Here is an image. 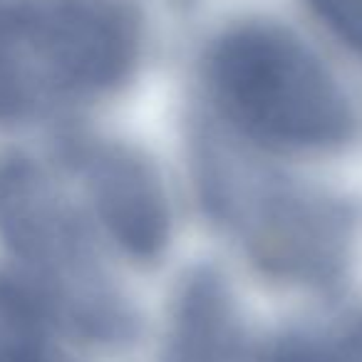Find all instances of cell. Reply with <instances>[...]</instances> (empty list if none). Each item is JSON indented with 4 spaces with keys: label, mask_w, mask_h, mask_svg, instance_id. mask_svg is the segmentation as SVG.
<instances>
[{
    "label": "cell",
    "mask_w": 362,
    "mask_h": 362,
    "mask_svg": "<svg viewBox=\"0 0 362 362\" xmlns=\"http://www.w3.org/2000/svg\"><path fill=\"white\" fill-rule=\"evenodd\" d=\"M218 102L248 134L288 149H332L350 136L347 97L320 57L271 23L226 30L209 52Z\"/></svg>",
    "instance_id": "obj_1"
},
{
    "label": "cell",
    "mask_w": 362,
    "mask_h": 362,
    "mask_svg": "<svg viewBox=\"0 0 362 362\" xmlns=\"http://www.w3.org/2000/svg\"><path fill=\"white\" fill-rule=\"evenodd\" d=\"M6 223L18 251L37 268L57 305L100 340L129 335V313L102 271L75 214L40 179L16 171L6 184Z\"/></svg>",
    "instance_id": "obj_2"
},
{
    "label": "cell",
    "mask_w": 362,
    "mask_h": 362,
    "mask_svg": "<svg viewBox=\"0 0 362 362\" xmlns=\"http://www.w3.org/2000/svg\"><path fill=\"white\" fill-rule=\"evenodd\" d=\"M47 100L122 85L139 60V23L119 0H11Z\"/></svg>",
    "instance_id": "obj_3"
},
{
    "label": "cell",
    "mask_w": 362,
    "mask_h": 362,
    "mask_svg": "<svg viewBox=\"0 0 362 362\" xmlns=\"http://www.w3.org/2000/svg\"><path fill=\"white\" fill-rule=\"evenodd\" d=\"M211 179V176H209ZM211 197L241 228L251 253L271 271L296 278L327 276L340 263L345 221L325 199L271 184V179L231 181L214 174Z\"/></svg>",
    "instance_id": "obj_4"
},
{
    "label": "cell",
    "mask_w": 362,
    "mask_h": 362,
    "mask_svg": "<svg viewBox=\"0 0 362 362\" xmlns=\"http://www.w3.org/2000/svg\"><path fill=\"white\" fill-rule=\"evenodd\" d=\"M95 206L112 236L136 258H151L169 236V209L154 171L122 149L85 159Z\"/></svg>",
    "instance_id": "obj_5"
},
{
    "label": "cell",
    "mask_w": 362,
    "mask_h": 362,
    "mask_svg": "<svg viewBox=\"0 0 362 362\" xmlns=\"http://www.w3.org/2000/svg\"><path fill=\"white\" fill-rule=\"evenodd\" d=\"M166 362H236L231 305L216 278H194L184 291Z\"/></svg>",
    "instance_id": "obj_6"
},
{
    "label": "cell",
    "mask_w": 362,
    "mask_h": 362,
    "mask_svg": "<svg viewBox=\"0 0 362 362\" xmlns=\"http://www.w3.org/2000/svg\"><path fill=\"white\" fill-rule=\"evenodd\" d=\"M47 100L23 45L11 0H0V119H21Z\"/></svg>",
    "instance_id": "obj_7"
},
{
    "label": "cell",
    "mask_w": 362,
    "mask_h": 362,
    "mask_svg": "<svg viewBox=\"0 0 362 362\" xmlns=\"http://www.w3.org/2000/svg\"><path fill=\"white\" fill-rule=\"evenodd\" d=\"M42 360V322L30 298L0 281V362Z\"/></svg>",
    "instance_id": "obj_8"
},
{
    "label": "cell",
    "mask_w": 362,
    "mask_h": 362,
    "mask_svg": "<svg viewBox=\"0 0 362 362\" xmlns=\"http://www.w3.org/2000/svg\"><path fill=\"white\" fill-rule=\"evenodd\" d=\"M310 8L327 23L347 45L362 50V0H308Z\"/></svg>",
    "instance_id": "obj_9"
},
{
    "label": "cell",
    "mask_w": 362,
    "mask_h": 362,
    "mask_svg": "<svg viewBox=\"0 0 362 362\" xmlns=\"http://www.w3.org/2000/svg\"><path fill=\"white\" fill-rule=\"evenodd\" d=\"M37 362H45V357H42V360H37Z\"/></svg>",
    "instance_id": "obj_10"
}]
</instances>
